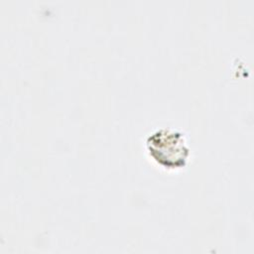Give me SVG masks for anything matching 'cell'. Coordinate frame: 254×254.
Segmentation results:
<instances>
[{
  "instance_id": "6da1fadb",
  "label": "cell",
  "mask_w": 254,
  "mask_h": 254,
  "mask_svg": "<svg viewBox=\"0 0 254 254\" xmlns=\"http://www.w3.org/2000/svg\"><path fill=\"white\" fill-rule=\"evenodd\" d=\"M146 146L151 157L168 169L184 167L190 156L184 134L170 128H162L149 135Z\"/></svg>"
}]
</instances>
